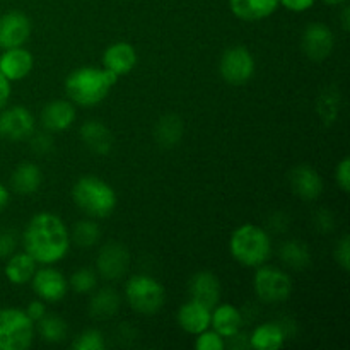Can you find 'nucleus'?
I'll list each match as a JSON object with an SVG mask.
<instances>
[{"label": "nucleus", "mask_w": 350, "mask_h": 350, "mask_svg": "<svg viewBox=\"0 0 350 350\" xmlns=\"http://www.w3.org/2000/svg\"><path fill=\"white\" fill-rule=\"evenodd\" d=\"M23 243L24 252L33 256L36 263L51 265L67 255L70 234L58 215L40 212L27 222Z\"/></svg>", "instance_id": "nucleus-1"}, {"label": "nucleus", "mask_w": 350, "mask_h": 350, "mask_svg": "<svg viewBox=\"0 0 350 350\" xmlns=\"http://www.w3.org/2000/svg\"><path fill=\"white\" fill-rule=\"evenodd\" d=\"M118 82V75L94 67H82L72 72L65 81V91L72 103L79 106H96L108 96L109 89Z\"/></svg>", "instance_id": "nucleus-2"}, {"label": "nucleus", "mask_w": 350, "mask_h": 350, "mask_svg": "<svg viewBox=\"0 0 350 350\" xmlns=\"http://www.w3.org/2000/svg\"><path fill=\"white\" fill-rule=\"evenodd\" d=\"M231 255L245 267H260L269 260L272 243L269 234L255 224H243L236 229L229 241Z\"/></svg>", "instance_id": "nucleus-3"}, {"label": "nucleus", "mask_w": 350, "mask_h": 350, "mask_svg": "<svg viewBox=\"0 0 350 350\" xmlns=\"http://www.w3.org/2000/svg\"><path fill=\"white\" fill-rule=\"evenodd\" d=\"M75 205L91 217H108L116 207V193L106 181L84 176L72 188Z\"/></svg>", "instance_id": "nucleus-4"}, {"label": "nucleus", "mask_w": 350, "mask_h": 350, "mask_svg": "<svg viewBox=\"0 0 350 350\" xmlns=\"http://www.w3.org/2000/svg\"><path fill=\"white\" fill-rule=\"evenodd\" d=\"M34 337V323L19 308L0 310V350H26Z\"/></svg>", "instance_id": "nucleus-5"}, {"label": "nucleus", "mask_w": 350, "mask_h": 350, "mask_svg": "<svg viewBox=\"0 0 350 350\" xmlns=\"http://www.w3.org/2000/svg\"><path fill=\"white\" fill-rule=\"evenodd\" d=\"M125 296L132 310L140 314L157 313L166 299L163 284L149 275H133L126 282Z\"/></svg>", "instance_id": "nucleus-6"}, {"label": "nucleus", "mask_w": 350, "mask_h": 350, "mask_svg": "<svg viewBox=\"0 0 350 350\" xmlns=\"http://www.w3.org/2000/svg\"><path fill=\"white\" fill-rule=\"evenodd\" d=\"M253 286H255L260 299L270 304L287 301V297L291 296V291H293L291 277L275 267L260 265V269L255 273V279H253Z\"/></svg>", "instance_id": "nucleus-7"}, {"label": "nucleus", "mask_w": 350, "mask_h": 350, "mask_svg": "<svg viewBox=\"0 0 350 350\" xmlns=\"http://www.w3.org/2000/svg\"><path fill=\"white\" fill-rule=\"evenodd\" d=\"M222 79L232 85H241L252 79L255 72V58L245 46H232L224 51L219 65Z\"/></svg>", "instance_id": "nucleus-8"}, {"label": "nucleus", "mask_w": 350, "mask_h": 350, "mask_svg": "<svg viewBox=\"0 0 350 350\" xmlns=\"http://www.w3.org/2000/svg\"><path fill=\"white\" fill-rule=\"evenodd\" d=\"M34 133V118L23 106H12L0 115V137L5 140H24Z\"/></svg>", "instance_id": "nucleus-9"}, {"label": "nucleus", "mask_w": 350, "mask_h": 350, "mask_svg": "<svg viewBox=\"0 0 350 350\" xmlns=\"http://www.w3.org/2000/svg\"><path fill=\"white\" fill-rule=\"evenodd\" d=\"M96 265H98V272L103 279L118 280L129 270L130 255L125 246L118 245V243H108L99 252Z\"/></svg>", "instance_id": "nucleus-10"}, {"label": "nucleus", "mask_w": 350, "mask_h": 350, "mask_svg": "<svg viewBox=\"0 0 350 350\" xmlns=\"http://www.w3.org/2000/svg\"><path fill=\"white\" fill-rule=\"evenodd\" d=\"M29 34L31 23L26 14L12 10L0 17V48L2 50L23 46Z\"/></svg>", "instance_id": "nucleus-11"}, {"label": "nucleus", "mask_w": 350, "mask_h": 350, "mask_svg": "<svg viewBox=\"0 0 350 350\" xmlns=\"http://www.w3.org/2000/svg\"><path fill=\"white\" fill-rule=\"evenodd\" d=\"M335 44L334 33L325 24L314 23L303 33V51L310 60L321 62L332 53Z\"/></svg>", "instance_id": "nucleus-12"}, {"label": "nucleus", "mask_w": 350, "mask_h": 350, "mask_svg": "<svg viewBox=\"0 0 350 350\" xmlns=\"http://www.w3.org/2000/svg\"><path fill=\"white\" fill-rule=\"evenodd\" d=\"M31 282H33L34 293L48 303H58L67 294V279L64 277V273L55 269L36 270Z\"/></svg>", "instance_id": "nucleus-13"}, {"label": "nucleus", "mask_w": 350, "mask_h": 350, "mask_svg": "<svg viewBox=\"0 0 350 350\" xmlns=\"http://www.w3.org/2000/svg\"><path fill=\"white\" fill-rule=\"evenodd\" d=\"M291 187L293 191L303 200H317L323 193V181L314 167L297 166L291 171Z\"/></svg>", "instance_id": "nucleus-14"}, {"label": "nucleus", "mask_w": 350, "mask_h": 350, "mask_svg": "<svg viewBox=\"0 0 350 350\" xmlns=\"http://www.w3.org/2000/svg\"><path fill=\"white\" fill-rule=\"evenodd\" d=\"M33 68V55L23 46L7 48L0 55V74L12 81H21Z\"/></svg>", "instance_id": "nucleus-15"}, {"label": "nucleus", "mask_w": 350, "mask_h": 350, "mask_svg": "<svg viewBox=\"0 0 350 350\" xmlns=\"http://www.w3.org/2000/svg\"><path fill=\"white\" fill-rule=\"evenodd\" d=\"M191 301L204 304L208 310H214L221 297V284L219 279L211 272H198L190 280Z\"/></svg>", "instance_id": "nucleus-16"}, {"label": "nucleus", "mask_w": 350, "mask_h": 350, "mask_svg": "<svg viewBox=\"0 0 350 350\" xmlns=\"http://www.w3.org/2000/svg\"><path fill=\"white\" fill-rule=\"evenodd\" d=\"M75 108L72 103L57 99L48 103L41 111V125L46 132H64L74 123Z\"/></svg>", "instance_id": "nucleus-17"}, {"label": "nucleus", "mask_w": 350, "mask_h": 350, "mask_svg": "<svg viewBox=\"0 0 350 350\" xmlns=\"http://www.w3.org/2000/svg\"><path fill=\"white\" fill-rule=\"evenodd\" d=\"M137 64V53L135 48L130 43H120L111 44L106 48L105 55H103V65L106 70L113 72L115 75H125L135 67Z\"/></svg>", "instance_id": "nucleus-18"}, {"label": "nucleus", "mask_w": 350, "mask_h": 350, "mask_svg": "<svg viewBox=\"0 0 350 350\" xmlns=\"http://www.w3.org/2000/svg\"><path fill=\"white\" fill-rule=\"evenodd\" d=\"M211 314L212 310H208L207 306L197 303V301H190V303L183 304L178 311V323L187 334L198 335L202 332L208 330Z\"/></svg>", "instance_id": "nucleus-19"}, {"label": "nucleus", "mask_w": 350, "mask_h": 350, "mask_svg": "<svg viewBox=\"0 0 350 350\" xmlns=\"http://www.w3.org/2000/svg\"><path fill=\"white\" fill-rule=\"evenodd\" d=\"M211 325L214 327V332H217L222 338H231L241 330V313L232 304L215 306L214 313L211 314Z\"/></svg>", "instance_id": "nucleus-20"}, {"label": "nucleus", "mask_w": 350, "mask_h": 350, "mask_svg": "<svg viewBox=\"0 0 350 350\" xmlns=\"http://www.w3.org/2000/svg\"><path fill=\"white\" fill-rule=\"evenodd\" d=\"M279 7V0H231V10L238 19L253 21L272 16Z\"/></svg>", "instance_id": "nucleus-21"}, {"label": "nucleus", "mask_w": 350, "mask_h": 350, "mask_svg": "<svg viewBox=\"0 0 350 350\" xmlns=\"http://www.w3.org/2000/svg\"><path fill=\"white\" fill-rule=\"evenodd\" d=\"M81 137L85 146L99 156H106L111 150L113 135L108 126L99 122H85L81 126Z\"/></svg>", "instance_id": "nucleus-22"}, {"label": "nucleus", "mask_w": 350, "mask_h": 350, "mask_svg": "<svg viewBox=\"0 0 350 350\" xmlns=\"http://www.w3.org/2000/svg\"><path fill=\"white\" fill-rule=\"evenodd\" d=\"M34 272H36V260L27 255L26 252L16 253V255L12 253L5 265V277L14 286L31 282Z\"/></svg>", "instance_id": "nucleus-23"}, {"label": "nucleus", "mask_w": 350, "mask_h": 350, "mask_svg": "<svg viewBox=\"0 0 350 350\" xmlns=\"http://www.w3.org/2000/svg\"><path fill=\"white\" fill-rule=\"evenodd\" d=\"M12 190L19 195H31L38 191L41 185V171L36 164L24 163L14 170L10 178Z\"/></svg>", "instance_id": "nucleus-24"}, {"label": "nucleus", "mask_w": 350, "mask_h": 350, "mask_svg": "<svg viewBox=\"0 0 350 350\" xmlns=\"http://www.w3.org/2000/svg\"><path fill=\"white\" fill-rule=\"evenodd\" d=\"M284 340H286V335L279 325L265 323L255 328L248 345L256 350H277L282 347Z\"/></svg>", "instance_id": "nucleus-25"}, {"label": "nucleus", "mask_w": 350, "mask_h": 350, "mask_svg": "<svg viewBox=\"0 0 350 350\" xmlns=\"http://www.w3.org/2000/svg\"><path fill=\"white\" fill-rule=\"evenodd\" d=\"M157 144L161 147H174L180 142L181 135H183V123H181L180 116L178 115H166L157 122L156 130H154Z\"/></svg>", "instance_id": "nucleus-26"}, {"label": "nucleus", "mask_w": 350, "mask_h": 350, "mask_svg": "<svg viewBox=\"0 0 350 350\" xmlns=\"http://www.w3.org/2000/svg\"><path fill=\"white\" fill-rule=\"evenodd\" d=\"M120 306L118 294L113 289H101L96 296H92L89 304V313L96 320H106L116 313Z\"/></svg>", "instance_id": "nucleus-27"}, {"label": "nucleus", "mask_w": 350, "mask_h": 350, "mask_svg": "<svg viewBox=\"0 0 350 350\" xmlns=\"http://www.w3.org/2000/svg\"><path fill=\"white\" fill-rule=\"evenodd\" d=\"M38 330H40L41 338L50 344H58L67 337V325L62 318L55 317V314H44L40 321H38Z\"/></svg>", "instance_id": "nucleus-28"}, {"label": "nucleus", "mask_w": 350, "mask_h": 350, "mask_svg": "<svg viewBox=\"0 0 350 350\" xmlns=\"http://www.w3.org/2000/svg\"><path fill=\"white\" fill-rule=\"evenodd\" d=\"M280 258L287 263L289 267H293L294 270H303L304 267L310 263V250L306 248V245L299 241H287L284 243L282 248H280Z\"/></svg>", "instance_id": "nucleus-29"}, {"label": "nucleus", "mask_w": 350, "mask_h": 350, "mask_svg": "<svg viewBox=\"0 0 350 350\" xmlns=\"http://www.w3.org/2000/svg\"><path fill=\"white\" fill-rule=\"evenodd\" d=\"M99 236H101V231H99V226L96 222L81 221L72 229L70 241H74L81 248H91L98 243Z\"/></svg>", "instance_id": "nucleus-30"}, {"label": "nucleus", "mask_w": 350, "mask_h": 350, "mask_svg": "<svg viewBox=\"0 0 350 350\" xmlns=\"http://www.w3.org/2000/svg\"><path fill=\"white\" fill-rule=\"evenodd\" d=\"M338 108H340V96H338L337 89L325 91L318 101V115H320L321 122L330 126L337 120Z\"/></svg>", "instance_id": "nucleus-31"}, {"label": "nucleus", "mask_w": 350, "mask_h": 350, "mask_svg": "<svg viewBox=\"0 0 350 350\" xmlns=\"http://www.w3.org/2000/svg\"><path fill=\"white\" fill-rule=\"evenodd\" d=\"M72 289L79 294H88L94 289L96 286V275L89 269H81L77 272L72 273L70 280H68Z\"/></svg>", "instance_id": "nucleus-32"}, {"label": "nucleus", "mask_w": 350, "mask_h": 350, "mask_svg": "<svg viewBox=\"0 0 350 350\" xmlns=\"http://www.w3.org/2000/svg\"><path fill=\"white\" fill-rule=\"evenodd\" d=\"M72 347L75 350H103L105 349V338L98 330H85L75 338Z\"/></svg>", "instance_id": "nucleus-33"}, {"label": "nucleus", "mask_w": 350, "mask_h": 350, "mask_svg": "<svg viewBox=\"0 0 350 350\" xmlns=\"http://www.w3.org/2000/svg\"><path fill=\"white\" fill-rule=\"evenodd\" d=\"M226 347L224 340H222L221 335L217 332H202L198 334L197 342H195V349L197 350H222Z\"/></svg>", "instance_id": "nucleus-34"}, {"label": "nucleus", "mask_w": 350, "mask_h": 350, "mask_svg": "<svg viewBox=\"0 0 350 350\" xmlns=\"http://www.w3.org/2000/svg\"><path fill=\"white\" fill-rule=\"evenodd\" d=\"M31 137H33L31 139V149L36 154H48L53 149V139L50 137V132L36 133V135L31 133Z\"/></svg>", "instance_id": "nucleus-35"}, {"label": "nucleus", "mask_w": 350, "mask_h": 350, "mask_svg": "<svg viewBox=\"0 0 350 350\" xmlns=\"http://www.w3.org/2000/svg\"><path fill=\"white\" fill-rule=\"evenodd\" d=\"M335 178H337V183L340 187L342 191L349 193L350 191V161L349 157H344L340 161V164L337 166V171H335Z\"/></svg>", "instance_id": "nucleus-36"}, {"label": "nucleus", "mask_w": 350, "mask_h": 350, "mask_svg": "<svg viewBox=\"0 0 350 350\" xmlns=\"http://www.w3.org/2000/svg\"><path fill=\"white\" fill-rule=\"evenodd\" d=\"M335 258H337V263L344 270L350 269V238L347 234L340 239V243L337 245V250H335Z\"/></svg>", "instance_id": "nucleus-37"}, {"label": "nucleus", "mask_w": 350, "mask_h": 350, "mask_svg": "<svg viewBox=\"0 0 350 350\" xmlns=\"http://www.w3.org/2000/svg\"><path fill=\"white\" fill-rule=\"evenodd\" d=\"M17 245V238L12 231L0 232V258H9Z\"/></svg>", "instance_id": "nucleus-38"}, {"label": "nucleus", "mask_w": 350, "mask_h": 350, "mask_svg": "<svg viewBox=\"0 0 350 350\" xmlns=\"http://www.w3.org/2000/svg\"><path fill=\"white\" fill-rule=\"evenodd\" d=\"M26 314L33 323H38V321L46 314V308H44V304L41 303V301H33V303H29V306H27Z\"/></svg>", "instance_id": "nucleus-39"}, {"label": "nucleus", "mask_w": 350, "mask_h": 350, "mask_svg": "<svg viewBox=\"0 0 350 350\" xmlns=\"http://www.w3.org/2000/svg\"><path fill=\"white\" fill-rule=\"evenodd\" d=\"M279 3H282L287 10H293V12H304L313 5L314 0H279Z\"/></svg>", "instance_id": "nucleus-40"}, {"label": "nucleus", "mask_w": 350, "mask_h": 350, "mask_svg": "<svg viewBox=\"0 0 350 350\" xmlns=\"http://www.w3.org/2000/svg\"><path fill=\"white\" fill-rule=\"evenodd\" d=\"M314 226H317L320 231L323 232H328L332 229V226H334V217H332V214L328 211H320L317 214V219H314Z\"/></svg>", "instance_id": "nucleus-41"}, {"label": "nucleus", "mask_w": 350, "mask_h": 350, "mask_svg": "<svg viewBox=\"0 0 350 350\" xmlns=\"http://www.w3.org/2000/svg\"><path fill=\"white\" fill-rule=\"evenodd\" d=\"M10 98V81L0 74V108L5 106V103Z\"/></svg>", "instance_id": "nucleus-42"}, {"label": "nucleus", "mask_w": 350, "mask_h": 350, "mask_svg": "<svg viewBox=\"0 0 350 350\" xmlns=\"http://www.w3.org/2000/svg\"><path fill=\"white\" fill-rule=\"evenodd\" d=\"M7 204H9V191H7V188L0 183V212L5 208Z\"/></svg>", "instance_id": "nucleus-43"}, {"label": "nucleus", "mask_w": 350, "mask_h": 350, "mask_svg": "<svg viewBox=\"0 0 350 350\" xmlns=\"http://www.w3.org/2000/svg\"><path fill=\"white\" fill-rule=\"evenodd\" d=\"M342 26H344L345 31L350 29V7H345L342 10Z\"/></svg>", "instance_id": "nucleus-44"}, {"label": "nucleus", "mask_w": 350, "mask_h": 350, "mask_svg": "<svg viewBox=\"0 0 350 350\" xmlns=\"http://www.w3.org/2000/svg\"><path fill=\"white\" fill-rule=\"evenodd\" d=\"M323 2L330 3V5H337V3H342V2H347V0H323Z\"/></svg>", "instance_id": "nucleus-45"}]
</instances>
